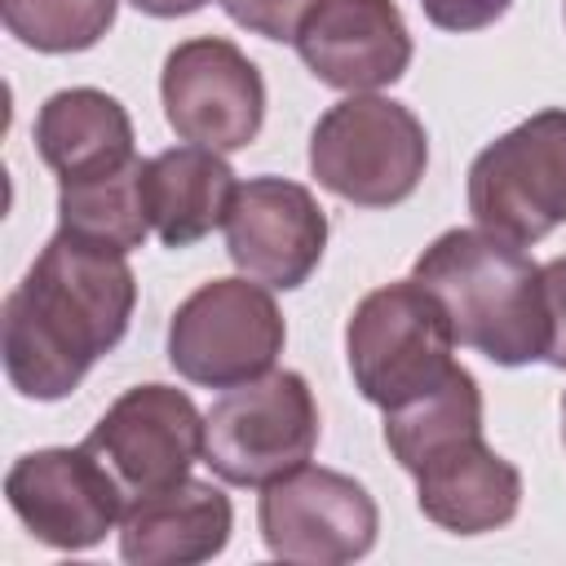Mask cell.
<instances>
[{"label": "cell", "mask_w": 566, "mask_h": 566, "mask_svg": "<svg viewBox=\"0 0 566 566\" xmlns=\"http://www.w3.org/2000/svg\"><path fill=\"white\" fill-rule=\"evenodd\" d=\"M137 279L128 252H111L57 230L0 310V358L9 385L31 402L80 389L133 323Z\"/></svg>", "instance_id": "1"}, {"label": "cell", "mask_w": 566, "mask_h": 566, "mask_svg": "<svg viewBox=\"0 0 566 566\" xmlns=\"http://www.w3.org/2000/svg\"><path fill=\"white\" fill-rule=\"evenodd\" d=\"M411 279L442 305L455 345H469L500 367L544 358V279L522 243H509L482 226H455L416 256Z\"/></svg>", "instance_id": "2"}, {"label": "cell", "mask_w": 566, "mask_h": 566, "mask_svg": "<svg viewBox=\"0 0 566 566\" xmlns=\"http://www.w3.org/2000/svg\"><path fill=\"white\" fill-rule=\"evenodd\" d=\"M451 349V323L416 279H398L367 292L345 323V358L354 389L380 411H398L433 394L455 371Z\"/></svg>", "instance_id": "3"}, {"label": "cell", "mask_w": 566, "mask_h": 566, "mask_svg": "<svg viewBox=\"0 0 566 566\" xmlns=\"http://www.w3.org/2000/svg\"><path fill=\"white\" fill-rule=\"evenodd\" d=\"M429 168V137L411 106L349 93L310 133V172L354 208H394L416 195Z\"/></svg>", "instance_id": "4"}, {"label": "cell", "mask_w": 566, "mask_h": 566, "mask_svg": "<svg viewBox=\"0 0 566 566\" xmlns=\"http://www.w3.org/2000/svg\"><path fill=\"white\" fill-rule=\"evenodd\" d=\"M270 292L248 274L199 283L168 318L172 371L203 389H234L274 371L287 327Z\"/></svg>", "instance_id": "5"}, {"label": "cell", "mask_w": 566, "mask_h": 566, "mask_svg": "<svg viewBox=\"0 0 566 566\" xmlns=\"http://www.w3.org/2000/svg\"><path fill=\"white\" fill-rule=\"evenodd\" d=\"M318 447V402L301 371H265L226 389L203 416V464L230 486H265Z\"/></svg>", "instance_id": "6"}, {"label": "cell", "mask_w": 566, "mask_h": 566, "mask_svg": "<svg viewBox=\"0 0 566 566\" xmlns=\"http://www.w3.org/2000/svg\"><path fill=\"white\" fill-rule=\"evenodd\" d=\"M469 212L509 243H539L566 226V111L548 106L500 133L469 164Z\"/></svg>", "instance_id": "7"}, {"label": "cell", "mask_w": 566, "mask_h": 566, "mask_svg": "<svg viewBox=\"0 0 566 566\" xmlns=\"http://www.w3.org/2000/svg\"><path fill=\"white\" fill-rule=\"evenodd\" d=\"M256 522L274 557L296 566H345L371 553L380 509L358 478L301 464L261 486Z\"/></svg>", "instance_id": "8"}, {"label": "cell", "mask_w": 566, "mask_h": 566, "mask_svg": "<svg viewBox=\"0 0 566 566\" xmlns=\"http://www.w3.org/2000/svg\"><path fill=\"white\" fill-rule=\"evenodd\" d=\"M168 128L208 150H243L265 124V80L256 62L221 35L181 40L159 71Z\"/></svg>", "instance_id": "9"}, {"label": "cell", "mask_w": 566, "mask_h": 566, "mask_svg": "<svg viewBox=\"0 0 566 566\" xmlns=\"http://www.w3.org/2000/svg\"><path fill=\"white\" fill-rule=\"evenodd\" d=\"M84 447L115 473L124 500H142L186 482L203 460V416L186 389L133 385L102 411Z\"/></svg>", "instance_id": "10"}, {"label": "cell", "mask_w": 566, "mask_h": 566, "mask_svg": "<svg viewBox=\"0 0 566 566\" xmlns=\"http://www.w3.org/2000/svg\"><path fill=\"white\" fill-rule=\"evenodd\" d=\"M4 500L18 522L57 553L102 544L128 504L115 473L84 442L18 455L4 473Z\"/></svg>", "instance_id": "11"}, {"label": "cell", "mask_w": 566, "mask_h": 566, "mask_svg": "<svg viewBox=\"0 0 566 566\" xmlns=\"http://www.w3.org/2000/svg\"><path fill=\"white\" fill-rule=\"evenodd\" d=\"M327 248V212L314 190L287 177H248L226 212V252L239 274L292 292L301 287Z\"/></svg>", "instance_id": "12"}, {"label": "cell", "mask_w": 566, "mask_h": 566, "mask_svg": "<svg viewBox=\"0 0 566 566\" xmlns=\"http://www.w3.org/2000/svg\"><path fill=\"white\" fill-rule=\"evenodd\" d=\"M292 44L310 75L340 93L398 84L411 66V31L394 0H314Z\"/></svg>", "instance_id": "13"}, {"label": "cell", "mask_w": 566, "mask_h": 566, "mask_svg": "<svg viewBox=\"0 0 566 566\" xmlns=\"http://www.w3.org/2000/svg\"><path fill=\"white\" fill-rule=\"evenodd\" d=\"M411 478L420 513L451 535L500 531L522 509V473L500 451H491L482 433H464L429 451Z\"/></svg>", "instance_id": "14"}, {"label": "cell", "mask_w": 566, "mask_h": 566, "mask_svg": "<svg viewBox=\"0 0 566 566\" xmlns=\"http://www.w3.org/2000/svg\"><path fill=\"white\" fill-rule=\"evenodd\" d=\"M234 531L230 495L186 478L168 491L128 500L119 517V557L128 566H195L226 553Z\"/></svg>", "instance_id": "15"}, {"label": "cell", "mask_w": 566, "mask_h": 566, "mask_svg": "<svg viewBox=\"0 0 566 566\" xmlns=\"http://www.w3.org/2000/svg\"><path fill=\"white\" fill-rule=\"evenodd\" d=\"M133 119L119 97L102 88H62L35 115V150L62 181H88L133 164Z\"/></svg>", "instance_id": "16"}, {"label": "cell", "mask_w": 566, "mask_h": 566, "mask_svg": "<svg viewBox=\"0 0 566 566\" xmlns=\"http://www.w3.org/2000/svg\"><path fill=\"white\" fill-rule=\"evenodd\" d=\"M142 190H146V212L159 243L190 248L208 239L217 226H226L239 181H234V168L221 159V150L186 142L146 159Z\"/></svg>", "instance_id": "17"}, {"label": "cell", "mask_w": 566, "mask_h": 566, "mask_svg": "<svg viewBox=\"0 0 566 566\" xmlns=\"http://www.w3.org/2000/svg\"><path fill=\"white\" fill-rule=\"evenodd\" d=\"M146 159L124 164L119 172L88 177V181H62L57 186V230L111 248V252H133L150 234V212H146Z\"/></svg>", "instance_id": "18"}, {"label": "cell", "mask_w": 566, "mask_h": 566, "mask_svg": "<svg viewBox=\"0 0 566 566\" xmlns=\"http://www.w3.org/2000/svg\"><path fill=\"white\" fill-rule=\"evenodd\" d=\"M464 433H482V389H478L473 371L460 363L433 394H424L398 411H385V447L394 451V460L407 473L429 451H438Z\"/></svg>", "instance_id": "19"}, {"label": "cell", "mask_w": 566, "mask_h": 566, "mask_svg": "<svg viewBox=\"0 0 566 566\" xmlns=\"http://www.w3.org/2000/svg\"><path fill=\"white\" fill-rule=\"evenodd\" d=\"M119 0H0L4 31L35 53H84L115 27Z\"/></svg>", "instance_id": "20"}, {"label": "cell", "mask_w": 566, "mask_h": 566, "mask_svg": "<svg viewBox=\"0 0 566 566\" xmlns=\"http://www.w3.org/2000/svg\"><path fill=\"white\" fill-rule=\"evenodd\" d=\"M226 18L265 40H296V27L314 9V0H221Z\"/></svg>", "instance_id": "21"}, {"label": "cell", "mask_w": 566, "mask_h": 566, "mask_svg": "<svg viewBox=\"0 0 566 566\" xmlns=\"http://www.w3.org/2000/svg\"><path fill=\"white\" fill-rule=\"evenodd\" d=\"M420 9H424V18H429L438 31L464 35V31L495 27V22L513 9V0H420Z\"/></svg>", "instance_id": "22"}, {"label": "cell", "mask_w": 566, "mask_h": 566, "mask_svg": "<svg viewBox=\"0 0 566 566\" xmlns=\"http://www.w3.org/2000/svg\"><path fill=\"white\" fill-rule=\"evenodd\" d=\"M539 279H544V323H548L544 363L566 371V256L539 265Z\"/></svg>", "instance_id": "23"}, {"label": "cell", "mask_w": 566, "mask_h": 566, "mask_svg": "<svg viewBox=\"0 0 566 566\" xmlns=\"http://www.w3.org/2000/svg\"><path fill=\"white\" fill-rule=\"evenodd\" d=\"M128 4L150 18H186V13H199L208 0H128Z\"/></svg>", "instance_id": "24"}, {"label": "cell", "mask_w": 566, "mask_h": 566, "mask_svg": "<svg viewBox=\"0 0 566 566\" xmlns=\"http://www.w3.org/2000/svg\"><path fill=\"white\" fill-rule=\"evenodd\" d=\"M562 442H566V394H562Z\"/></svg>", "instance_id": "25"}]
</instances>
